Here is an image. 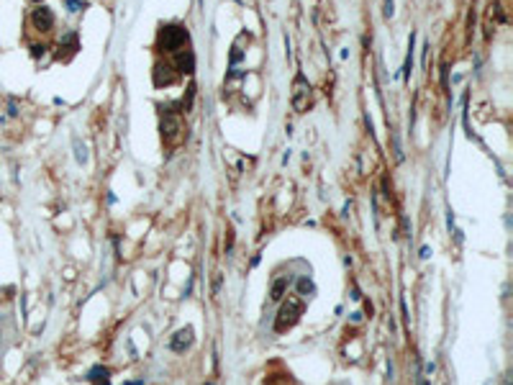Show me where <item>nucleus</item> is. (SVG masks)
<instances>
[{
  "instance_id": "nucleus-14",
  "label": "nucleus",
  "mask_w": 513,
  "mask_h": 385,
  "mask_svg": "<svg viewBox=\"0 0 513 385\" xmlns=\"http://www.w3.org/2000/svg\"><path fill=\"white\" fill-rule=\"evenodd\" d=\"M298 293H300V296H305V298H308V296H313V293H316L313 282L308 280V277H300V280H298Z\"/></svg>"
},
{
  "instance_id": "nucleus-8",
  "label": "nucleus",
  "mask_w": 513,
  "mask_h": 385,
  "mask_svg": "<svg viewBox=\"0 0 513 385\" xmlns=\"http://www.w3.org/2000/svg\"><path fill=\"white\" fill-rule=\"evenodd\" d=\"M175 70L180 75H192V72H195V54H192L190 49L180 52L177 59H175Z\"/></svg>"
},
{
  "instance_id": "nucleus-9",
  "label": "nucleus",
  "mask_w": 513,
  "mask_h": 385,
  "mask_svg": "<svg viewBox=\"0 0 513 385\" xmlns=\"http://www.w3.org/2000/svg\"><path fill=\"white\" fill-rule=\"evenodd\" d=\"M290 282H293V277L290 275H285V277H277L275 282H272V290H270V298L275 301V303H280L282 298H285V293H288V288H290Z\"/></svg>"
},
{
  "instance_id": "nucleus-22",
  "label": "nucleus",
  "mask_w": 513,
  "mask_h": 385,
  "mask_svg": "<svg viewBox=\"0 0 513 385\" xmlns=\"http://www.w3.org/2000/svg\"><path fill=\"white\" fill-rule=\"evenodd\" d=\"M33 3H41V0H33Z\"/></svg>"
},
{
  "instance_id": "nucleus-17",
  "label": "nucleus",
  "mask_w": 513,
  "mask_h": 385,
  "mask_svg": "<svg viewBox=\"0 0 513 385\" xmlns=\"http://www.w3.org/2000/svg\"><path fill=\"white\" fill-rule=\"evenodd\" d=\"M44 52H47L44 44H31V56H44Z\"/></svg>"
},
{
  "instance_id": "nucleus-6",
  "label": "nucleus",
  "mask_w": 513,
  "mask_h": 385,
  "mask_svg": "<svg viewBox=\"0 0 513 385\" xmlns=\"http://www.w3.org/2000/svg\"><path fill=\"white\" fill-rule=\"evenodd\" d=\"M152 80H154L157 87H167V85H172L177 80V70L172 64H167V62H157L154 70H152Z\"/></svg>"
},
{
  "instance_id": "nucleus-10",
  "label": "nucleus",
  "mask_w": 513,
  "mask_h": 385,
  "mask_svg": "<svg viewBox=\"0 0 513 385\" xmlns=\"http://www.w3.org/2000/svg\"><path fill=\"white\" fill-rule=\"evenodd\" d=\"M244 44H249V33H239V39L234 41V47H231V70H236V64L242 62Z\"/></svg>"
},
{
  "instance_id": "nucleus-19",
  "label": "nucleus",
  "mask_w": 513,
  "mask_h": 385,
  "mask_svg": "<svg viewBox=\"0 0 513 385\" xmlns=\"http://www.w3.org/2000/svg\"><path fill=\"white\" fill-rule=\"evenodd\" d=\"M234 247V231H229V239H226V252H231Z\"/></svg>"
},
{
  "instance_id": "nucleus-5",
  "label": "nucleus",
  "mask_w": 513,
  "mask_h": 385,
  "mask_svg": "<svg viewBox=\"0 0 513 385\" xmlns=\"http://www.w3.org/2000/svg\"><path fill=\"white\" fill-rule=\"evenodd\" d=\"M54 10L52 8H47V5H39V8H33V13H31V26L36 28V31H41V33H47V31H52L54 28Z\"/></svg>"
},
{
  "instance_id": "nucleus-2",
  "label": "nucleus",
  "mask_w": 513,
  "mask_h": 385,
  "mask_svg": "<svg viewBox=\"0 0 513 385\" xmlns=\"http://www.w3.org/2000/svg\"><path fill=\"white\" fill-rule=\"evenodd\" d=\"M303 301L300 298H295V296H288V301H285L280 305V311H277V319H275V331L277 334H285V331H290L295 324L300 321V316H303Z\"/></svg>"
},
{
  "instance_id": "nucleus-20",
  "label": "nucleus",
  "mask_w": 513,
  "mask_h": 385,
  "mask_svg": "<svg viewBox=\"0 0 513 385\" xmlns=\"http://www.w3.org/2000/svg\"><path fill=\"white\" fill-rule=\"evenodd\" d=\"M429 254H431V249L429 247H421V259H426Z\"/></svg>"
},
{
  "instance_id": "nucleus-4",
  "label": "nucleus",
  "mask_w": 513,
  "mask_h": 385,
  "mask_svg": "<svg viewBox=\"0 0 513 385\" xmlns=\"http://www.w3.org/2000/svg\"><path fill=\"white\" fill-rule=\"evenodd\" d=\"M290 100H293V108L298 110V113H303V110L308 108V103H311V85H308V80H305V75H303V72L295 75Z\"/></svg>"
},
{
  "instance_id": "nucleus-11",
  "label": "nucleus",
  "mask_w": 513,
  "mask_h": 385,
  "mask_svg": "<svg viewBox=\"0 0 513 385\" xmlns=\"http://www.w3.org/2000/svg\"><path fill=\"white\" fill-rule=\"evenodd\" d=\"M87 380L93 383V385H110V372L103 367V365H98V367H93L87 372Z\"/></svg>"
},
{
  "instance_id": "nucleus-1",
  "label": "nucleus",
  "mask_w": 513,
  "mask_h": 385,
  "mask_svg": "<svg viewBox=\"0 0 513 385\" xmlns=\"http://www.w3.org/2000/svg\"><path fill=\"white\" fill-rule=\"evenodd\" d=\"M190 41V31L182 24H164L157 31V52H180Z\"/></svg>"
},
{
  "instance_id": "nucleus-13",
  "label": "nucleus",
  "mask_w": 513,
  "mask_h": 385,
  "mask_svg": "<svg viewBox=\"0 0 513 385\" xmlns=\"http://www.w3.org/2000/svg\"><path fill=\"white\" fill-rule=\"evenodd\" d=\"M59 49H70L75 54L77 52V33H64L59 39Z\"/></svg>"
},
{
  "instance_id": "nucleus-12",
  "label": "nucleus",
  "mask_w": 513,
  "mask_h": 385,
  "mask_svg": "<svg viewBox=\"0 0 513 385\" xmlns=\"http://www.w3.org/2000/svg\"><path fill=\"white\" fill-rule=\"evenodd\" d=\"M413 33H410V39H408V54H405V64H403V77L405 80H410V67H413Z\"/></svg>"
},
{
  "instance_id": "nucleus-18",
  "label": "nucleus",
  "mask_w": 513,
  "mask_h": 385,
  "mask_svg": "<svg viewBox=\"0 0 513 385\" xmlns=\"http://www.w3.org/2000/svg\"><path fill=\"white\" fill-rule=\"evenodd\" d=\"M382 16H385V18H390V16H393V0H385V10H382Z\"/></svg>"
},
{
  "instance_id": "nucleus-15",
  "label": "nucleus",
  "mask_w": 513,
  "mask_h": 385,
  "mask_svg": "<svg viewBox=\"0 0 513 385\" xmlns=\"http://www.w3.org/2000/svg\"><path fill=\"white\" fill-rule=\"evenodd\" d=\"M75 160H77L80 165L87 162V149H85V144L80 146V139H75Z\"/></svg>"
},
{
  "instance_id": "nucleus-16",
  "label": "nucleus",
  "mask_w": 513,
  "mask_h": 385,
  "mask_svg": "<svg viewBox=\"0 0 513 385\" xmlns=\"http://www.w3.org/2000/svg\"><path fill=\"white\" fill-rule=\"evenodd\" d=\"M67 8H70L72 13H77V10L85 8V3H82V0H67Z\"/></svg>"
},
{
  "instance_id": "nucleus-21",
  "label": "nucleus",
  "mask_w": 513,
  "mask_h": 385,
  "mask_svg": "<svg viewBox=\"0 0 513 385\" xmlns=\"http://www.w3.org/2000/svg\"><path fill=\"white\" fill-rule=\"evenodd\" d=\"M126 385H141V380H139V383H126Z\"/></svg>"
},
{
  "instance_id": "nucleus-3",
  "label": "nucleus",
  "mask_w": 513,
  "mask_h": 385,
  "mask_svg": "<svg viewBox=\"0 0 513 385\" xmlns=\"http://www.w3.org/2000/svg\"><path fill=\"white\" fill-rule=\"evenodd\" d=\"M162 139H164V144H177V139L182 137V121H180V113L177 110H172V108H164V113H162Z\"/></svg>"
},
{
  "instance_id": "nucleus-7",
  "label": "nucleus",
  "mask_w": 513,
  "mask_h": 385,
  "mask_svg": "<svg viewBox=\"0 0 513 385\" xmlns=\"http://www.w3.org/2000/svg\"><path fill=\"white\" fill-rule=\"evenodd\" d=\"M190 344H192V326H185V329L175 331V336L169 339V349H172V352H177V355L188 352Z\"/></svg>"
}]
</instances>
